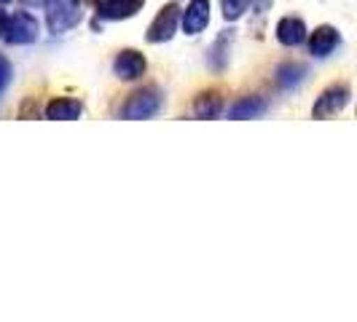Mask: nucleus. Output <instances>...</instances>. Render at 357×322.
<instances>
[{
    "mask_svg": "<svg viewBox=\"0 0 357 322\" xmlns=\"http://www.w3.org/2000/svg\"><path fill=\"white\" fill-rule=\"evenodd\" d=\"M97 6V17L100 19H129L135 17L140 8L145 6V0H94Z\"/></svg>",
    "mask_w": 357,
    "mask_h": 322,
    "instance_id": "6",
    "label": "nucleus"
},
{
    "mask_svg": "<svg viewBox=\"0 0 357 322\" xmlns=\"http://www.w3.org/2000/svg\"><path fill=\"white\" fill-rule=\"evenodd\" d=\"M349 97H352V91H349L347 84H336V86L325 89L320 94V100L314 102V107H312L314 118H331V116L341 113L347 107V102H349Z\"/></svg>",
    "mask_w": 357,
    "mask_h": 322,
    "instance_id": "4",
    "label": "nucleus"
},
{
    "mask_svg": "<svg viewBox=\"0 0 357 322\" xmlns=\"http://www.w3.org/2000/svg\"><path fill=\"white\" fill-rule=\"evenodd\" d=\"M220 110H223V100L215 91H204L194 102V113H197L199 118H218Z\"/></svg>",
    "mask_w": 357,
    "mask_h": 322,
    "instance_id": "12",
    "label": "nucleus"
},
{
    "mask_svg": "<svg viewBox=\"0 0 357 322\" xmlns=\"http://www.w3.org/2000/svg\"><path fill=\"white\" fill-rule=\"evenodd\" d=\"M22 3H24V6H43L46 0H22Z\"/></svg>",
    "mask_w": 357,
    "mask_h": 322,
    "instance_id": "18",
    "label": "nucleus"
},
{
    "mask_svg": "<svg viewBox=\"0 0 357 322\" xmlns=\"http://www.w3.org/2000/svg\"><path fill=\"white\" fill-rule=\"evenodd\" d=\"M3 38L14 46L22 43H33L38 38V22L24 11H17L14 17H6V27H3Z\"/></svg>",
    "mask_w": 357,
    "mask_h": 322,
    "instance_id": "3",
    "label": "nucleus"
},
{
    "mask_svg": "<svg viewBox=\"0 0 357 322\" xmlns=\"http://www.w3.org/2000/svg\"><path fill=\"white\" fill-rule=\"evenodd\" d=\"M180 22H183L185 36H199L210 24V0H191Z\"/></svg>",
    "mask_w": 357,
    "mask_h": 322,
    "instance_id": "7",
    "label": "nucleus"
},
{
    "mask_svg": "<svg viewBox=\"0 0 357 322\" xmlns=\"http://www.w3.org/2000/svg\"><path fill=\"white\" fill-rule=\"evenodd\" d=\"M304 75H306V68H301V65H282L280 72H277V84L282 89H290V86H298L304 81Z\"/></svg>",
    "mask_w": 357,
    "mask_h": 322,
    "instance_id": "14",
    "label": "nucleus"
},
{
    "mask_svg": "<svg viewBox=\"0 0 357 322\" xmlns=\"http://www.w3.org/2000/svg\"><path fill=\"white\" fill-rule=\"evenodd\" d=\"M180 22V8L172 3V6H164L156 19L151 22V27H148V40L151 43H164V40H169V38L175 36V27H178Z\"/></svg>",
    "mask_w": 357,
    "mask_h": 322,
    "instance_id": "5",
    "label": "nucleus"
},
{
    "mask_svg": "<svg viewBox=\"0 0 357 322\" xmlns=\"http://www.w3.org/2000/svg\"><path fill=\"white\" fill-rule=\"evenodd\" d=\"M3 27H6V14L0 11V36H3Z\"/></svg>",
    "mask_w": 357,
    "mask_h": 322,
    "instance_id": "19",
    "label": "nucleus"
},
{
    "mask_svg": "<svg viewBox=\"0 0 357 322\" xmlns=\"http://www.w3.org/2000/svg\"><path fill=\"white\" fill-rule=\"evenodd\" d=\"M81 19H84L81 0H46V22L54 36L73 30Z\"/></svg>",
    "mask_w": 357,
    "mask_h": 322,
    "instance_id": "1",
    "label": "nucleus"
},
{
    "mask_svg": "<svg viewBox=\"0 0 357 322\" xmlns=\"http://www.w3.org/2000/svg\"><path fill=\"white\" fill-rule=\"evenodd\" d=\"M304 38H306V24L301 19L296 17L280 19V24H277V40L282 46H298V43H304Z\"/></svg>",
    "mask_w": 357,
    "mask_h": 322,
    "instance_id": "10",
    "label": "nucleus"
},
{
    "mask_svg": "<svg viewBox=\"0 0 357 322\" xmlns=\"http://www.w3.org/2000/svg\"><path fill=\"white\" fill-rule=\"evenodd\" d=\"M252 0H223V17L229 22H236L248 8H250Z\"/></svg>",
    "mask_w": 357,
    "mask_h": 322,
    "instance_id": "15",
    "label": "nucleus"
},
{
    "mask_svg": "<svg viewBox=\"0 0 357 322\" xmlns=\"http://www.w3.org/2000/svg\"><path fill=\"white\" fill-rule=\"evenodd\" d=\"M145 56L140 52H132V49H126L116 56V62H113V72L121 78V81H135V78H140L145 72Z\"/></svg>",
    "mask_w": 357,
    "mask_h": 322,
    "instance_id": "8",
    "label": "nucleus"
},
{
    "mask_svg": "<svg viewBox=\"0 0 357 322\" xmlns=\"http://www.w3.org/2000/svg\"><path fill=\"white\" fill-rule=\"evenodd\" d=\"M0 3H8V0H0Z\"/></svg>",
    "mask_w": 357,
    "mask_h": 322,
    "instance_id": "20",
    "label": "nucleus"
},
{
    "mask_svg": "<svg viewBox=\"0 0 357 322\" xmlns=\"http://www.w3.org/2000/svg\"><path fill=\"white\" fill-rule=\"evenodd\" d=\"M11 78H14V68L8 65V59H3V56H0V94L8 89Z\"/></svg>",
    "mask_w": 357,
    "mask_h": 322,
    "instance_id": "16",
    "label": "nucleus"
},
{
    "mask_svg": "<svg viewBox=\"0 0 357 322\" xmlns=\"http://www.w3.org/2000/svg\"><path fill=\"white\" fill-rule=\"evenodd\" d=\"M81 102L78 100H65V97H59V100H52L49 107H46V118H52V121H73V118H78L81 116Z\"/></svg>",
    "mask_w": 357,
    "mask_h": 322,
    "instance_id": "11",
    "label": "nucleus"
},
{
    "mask_svg": "<svg viewBox=\"0 0 357 322\" xmlns=\"http://www.w3.org/2000/svg\"><path fill=\"white\" fill-rule=\"evenodd\" d=\"M264 110H266V102H264L261 97H245V100H239V102L229 110V116H231V118H255V116H261Z\"/></svg>",
    "mask_w": 357,
    "mask_h": 322,
    "instance_id": "13",
    "label": "nucleus"
},
{
    "mask_svg": "<svg viewBox=\"0 0 357 322\" xmlns=\"http://www.w3.org/2000/svg\"><path fill=\"white\" fill-rule=\"evenodd\" d=\"M258 3V11H266L268 6H271V0H255Z\"/></svg>",
    "mask_w": 357,
    "mask_h": 322,
    "instance_id": "17",
    "label": "nucleus"
},
{
    "mask_svg": "<svg viewBox=\"0 0 357 322\" xmlns=\"http://www.w3.org/2000/svg\"><path fill=\"white\" fill-rule=\"evenodd\" d=\"M161 102H164L161 91L156 89V86H145V89L135 91V94L126 100V105L121 107V116L129 118V121L151 118V116H156L161 110Z\"/></svg>",
    "mask_w": 357,
    "mask_h": 322,
    "instance_id": "2",
    "label": "nucleus"
},
{
    "mask_svg": "<svg viewBox=\"0 0 357 322\" xmlns=\"http://www.w3.org/2000/svg\"><path fill=\"white\" fill-rule=\"evenodd\" d=\"M339 43H341L339 30L325 24V27H317V30L312 33V38H309V52L322 59V56H328V54L333 52Z\"/></svg>",
    "mask_w": 357,
    "mask_h": 322,
    "instance_id": "9",
    "label": "nucleus"
}]
</instances>
